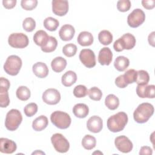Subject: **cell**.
Returning a JSON list of instances; mask_svg holds the SVG:
<instances>
[{"label":"cell","mask_w":155,"mask_h":155,"mask_svg":"<svg viewBox=\"0 0 155 155\" xmlns=\"http://www.w3.org/2000/svg\"><path fill=\"white\" fill-rule=\"evenodd\" d=\"M155 86L154 85H137L136 93L141 98H154Z\"/></svg>","instance_id":"cell-15"},{"label":"cell","mask_w":155,"mask_h":155,"mask_svg":"<svg viewBox=\"0 0 155 155\" xmlns=\"http://www.w3.org/2000/svg\"><path fill=\"white\" fill-rule=\"evenodd\" d=\"M38 5L37 0H22L21 5L25 10H32Z\"/></svg>","instance_id":"cell-41"},{"label":"cell","mask_w":155,"mask_h":155,"mask_svg":"<svg viewBox=\"0 0 155 155\" xmlns=\"http://www.w3.org/2000/svg\"><path fill=\"white\" fill-rule=\"evenodd\" d=\"M77 80V76L75 72L69 70L65 72L62 76V84L65 87H70L74 84Z\"/></svg>","instance_id":"cell-26"},{"label":"cell","mask_w":155,"mask_h":155,"mask_svg":"<svg viewBox=\"0 0 155 155\" xmlns=\"http://www.w3.org/2000/svg\"><path fill=\"white\" fill-rule=\"evenodd\" d=\"M8 42L12 47L23 48L28 45L29 41L26 35L22 33H13L9 36Z\"/></svg>","instance_id":"cell-7"},{"label":"cell","mask_w":155,"mask_h":155,"mask_svg":"<svg viewBox=\"0 0 155 155\" xmlns=\"http://www.w3.org/2000/svg\"><path fill=\"white\" fill-rule=\"evenodd\" d=\"M48 124L47 117L44 115H41L36 118L32 123V128L35 131H41L45 129Z\"/></svg>","instance_id":"cell-23"},{"label":"cell","mask_w":155,"mask_h":155,"mask_svg":"<svg viewBox=\"0 0 155 155\" xmlns=\"http://www.w3.org/2000/svg\"><path fill=\"white\" fill-rule=\"evenodd\" d=\"M59 25V21L52 17H48L45 18L44 21V27L51 31H55Z\"/></svg>","instance_id":"cell-32"},{"label":"cell","mask_w":155,"mask_h":155,"mask_svg":"<svg viewBox=\"0 0 155 155\" xmlns=\"http://www.w3.org/2000/svg\"><path fill=\"white\" fill-rule=\"evenodd\" d=\"M88 94L89 97L93 101H100L102 96V93L101 90L96 87H91L88 91Z\"/></svg>","instance_id":"cell-37"},{"label":"cell","mask_w":155,"mask_h":155,"mask_svg":"<svg viewBox=\"0 0 155 155\" xmlns=\"http://www.w3.org/2000/svg\"><path fill=\"white\" fill-rule=\"evenodd\" d=\"M77 51V47L72 43L65 45L62 48V52L67 57H72L74 56Z\"/></svg>","instance_id":"cell-36"},{"label":"cell","mask_w":155,"mask_h":155,"mask_svg":"<svg viewBox=\"0 0 155 155\" xmlns=\"http://www.w3.org/2000/svg\"><path fill=\"white\" fill-rule=\"evenodd\" d=\"M16 0H3L2 4L5 8L10 9L16 5Z\"/></svg>","instance_id":"cell-45"},{"label":"cell","mask_w":155,"mask_h":155,"mask_svg":"<svg viewBox=\"0 0 155 155\" xmlns=\"http://www.w3.org/2000/svg\"><path fill=\"white\" fill-rule=\"evenodd\" d=\"M49 38L50 36L45 31L40 30L35 33L33 36V41L37 45L42 47L47 44Z\"/></svg>","instance_id":"cell-21"},{"label":"cell","mask_w":155,"mask_h":155,"mask_svg":"<svg viewBox=\"0 0 155 155\" xmlns=\"http://www.w3.org/2000/svg\"><path fill=\"white\" fill-rule=\"evenodd\" d=\"M154 31H153L152 33H151L149 36H148V42L150 44V45H152L153 47H154Z\"/></svg>","instance_id":"cell-47"},{"label":"cell","mask_w":155,"mask_h":155,"mask_svg":"<svg viewBox=\"0 0 155 155\" xmlns=\"http://www.w3.org/2000/svg\"><path fill=\"white\" fill-rule=\"evenodd\" d=\"M130 64L129 59L123 56H117L114 62V66L115 68L119 71H125Z\"/></svg>","instance_id":"cell-27"},{"label":"cell","mask_w":155,"mask_h":155,"mask_svg":"<svg viewBox=\"0 0 155 155\" xmlns=\"http://www.w3.org/2000/svg\"><path fill=\"white\" fill-rule=\"evenodd\" d=\"M74 28L70 24H65L62 25L59 31L60 38L64 41L71 40L74 35Z\"/></svg>","instance_id":"cell-19"},{"label":"cell","mask_w":155,"mask_h":155,"mask_svg":"<svg viewBox=\"0 0 155 155\" xmlns=\"http://www.w3.org/2000/svg\"><path fill=\"white\" fill-rule=\"evenodd\" d=\"M81 62L87 68H92L96 65V58L93 51L90 49H83L79 56Z\"/></svg>","instance_id":"cell-11"},{"label":"cell","mask_w":155,"mask_h":155,"mask_svg":"<svg viewBox=\"0 0 155 155\" xmlns=\"http://www.w3.org/2000/svg\"><path fill=\"white\" fill-rule=\"evenodd\" d=\"M58 45V41L53 36H50L47 44L41 47V50L45 53H50L55 50Z\"/></svg>","instance_id":"cell-34"},{"label":"cell","mask_w":155,"mask_h":155,"mask_svg":"<svg viewBox=\"0 0 155 155\" xmlns=\"http://www.w3.org/2000/svg\"><path fill=\"white\" fill-rule=\"evenodd\" d=\"M38 111V105L34 102L30 103L25 105L24 108V112L27 117H31Z\"/></svg>","instance_id":"cell-39"},{"label":"cell","mask_w":155,"mask_h":155,"mask_svg":"<svg viewBox=\"0 0 155 155\" xmlns=\"http://www.w3.org/2000/svg\"><path fill=\"white\" fill-rule=\"evenodd\" d=\"M142 4L143 7L148 10H151L155 7L154 0H143L142 1Z\"/></svg>","instance_id":"cell-44"},{"label":"cell","mask_w":155,"mask_h":155,"mask_svg":"<svg viewBox=\"0 0 155 155\" xmlns=\"http://www.w3.org/2000/svg\"><path fill=\"white\" fill-rule=\"evenodd\" d=\"M87 127L92 133H99L102 130L103 127L102 119L99 116H93L87 120Z\"/></svg>","instance_id":"cell-16"},{"label":"cell","mask_w":155,"mask_h":155,"mask_svg":"<svg viewBox=\"0 0 155 155\" xmlns=\"http://www.w3.org/2000/svg\"><path fill=\"white\" fill-rule=\"evenodd\" d=\"M42 98L48 105H56L61 100V94L56 89L48 88L43 93Z\"/></svg>","instance_id":"cell-12"},{"label":"cell","mask_w":155,"mask_h":155,"mask_svg":"<svg viewBox=\"0 0 155 155\" xmlns=\"http://www.w3.org/2000/svg\"><path fill=\"white\" fill-rule=\"evenodd\" d=\"M123 77L125 82L128 85L134 83L136 80L137 71L134 69H129L123 74Z\"/></svg>","instance_id":"cell-35"},{"label":"cell","mask_w":155,"mask_h":155,"mask_svg":"<svg viewBox=\"0 0 155 155\" xmlns=\"http://www.w3.org/2000/svg\"><path fill=\"white\" fill-rule=\"evenodd\" d=\"M96 144V138L90 134L85 135L82 140V147L88 150L94 148Z\"/></svg>","instance_id":"cell-31"},{"label":"cell","mask_w":155,"mask_h":155,"mask_svg":"<svg viewBox=\"0 0 155 155\" xmlns=\"http://www.w3.org/2000/svg\"><path fill=\"white\" fill-rule=\"evenodd\" d=\"M93 36L92 34L88 31L81 32L77 38L78 44L82 46H89L93 42Z\"/></svg>","instance_id":"cell-22"},{"label":"cell","mask_w":155,"mask_h":155,"mask_svg":"<svg viewBox=\"0 0 155 155\" xmlns=\"http://www.w3.org/2000/svg\"><path fill=\"white\" fill-rule=\"evenodd\" d=\"M17 148L16 143L7 138L1 137L0 139V151L2 153L12 154Z\"/></svg>","instance_id":"cell-17"},{"label":"cell","mask_w":155,"mask_h":155,"mask_svg":"<svg viewBox=\"0 0 155 155\" xmlns=\"http://www.w3.org/2000/svg\"><path fill=\"white\" fill-rule=\"evenodd\" d=\"M98 39L99 42L104 45H108L110 44L113 41V35L108 30H102L98 35Z\"/></svg>","instance_id":"cell-29"},{"label":"cell","mask_w":155,"mask_h":155,"mask_svg":"<svg viewBox=\"0 0 155 155\" xmlns=\"http://www.w3.org/2000/svg\"><path fill=\"white\" fill-rule=\"evenodd\" d=\"M105 104L108 109L114 110L119 107V100L114 94H110L105 97Z\"/></svg>","instance_id":"cell-28"},{"label":"cell","mask_w":155,"mask_h":155,"mask_svg":"<svg viewBox=\"0 0 155 155\" xmlns=\"http://www.w3.org/2000/svg\"><path fill=\"white\" fill-rule=\"evenodd\" d=\"M74 115L79 118H85L89 113V108L85 104H77L73 108Z\"/></svg>","instance_id":"cell-24"},{"label":"cell","mask_w":155,"mask_h":155,"mask_svg":"<svg viewBox=\"0 0 155 155\" xmlns=\"http://www.w3.org/2000/svg\"><path fill=\"white\" fill-rule=\"evenodd\" d=\"M150 81V76L145 70L137 71V77L136 82L137 85H147Z\"/></svg>","instance_id":"cell-33"},{"label":"cell","mask_w":155,"mask_h":155,"mask_svg":"<svg viewBox=\"0 0 155 155\" xmlns=\"http://www.w3.org/2000/svg\"><path fill=\"white\" fill-rule=\"evenodd\" d=\"M131 6V4L129 0H120L117 2V8L121 12H125L128 11Z\"/></svg>","instance_id":"cell-42"},{"label":"cell","mask_w":155,"mask_h":155,"mask_svg":"<svg viewBox=\"0 0 155 155\" xmlns=\"http://www.w3.org/2000/svg\"><path fill=\"white\" fill-rule=\"evenodd\" d=\"M113 53L108 47L102 48L99 52L98 62L102 65H108L111 62Z\"/></svg>","instance_id":"cell-18"},{"label":"cell","mask_w":155,"mask_h":155,"mask_svg":"<svg viewBox=\"0 0 155 155\" xmlns=\"http://www.w3.org/2000/svg\"><path fill=\"white\" fill-rule=\"evenodd\" d=\"M153 153V150L152 149L148 146H143L140 148V151H139V154L143 155V154H152Z\"/></svg>","instance_id":"cell-46"},{"label":"cell","mask_w":155,"mask_h":155,"mask_svg":"<svg viewBox=\"0 0 155 155\" xmlns=\"http://www.w3.org/2000/svg\"><path fill=\"white\" fill-rule=\"evenodd\" d=\"M114 144L116 148L124 153L130 152L133 147L131 141L125 136L117 137L114 140Z\"/></svg>","instance_id":"cell-13"},{"label":"cell","mask_w":155,"mask_h":155,"mask_svg":"<svg viewBox=\"0 0 155 155\" xmlns=\"http://www.w3.org/2000/svg\"><path fill=\"white\" fill-rule=\"evenodd\" d=\"M34 74L39 78H44L48 74V68L47 65L42 62L35 63L32 67Z\"/></svg>","instance_id":"cell-20"},{"label":"cell","mask_w":155,"mask_h":155,"mask_svg":"<svg viewBox=\"0 0 155 155\" xmlns=\"http://www.w3.org/2000/svg\"><path fill=\"white\" fill-rule=\"evenodd\" d=\"M10 84L7 79L1 77L0 79V106L1 108L7 107L10 104L8 90Z\"/></svg>","instance_id":"cell-10"},{"label":"cell","mask_w":155,"mask_h":155,"mask_svg":"<svg viewBox=\"0 0 155 155\" xmlns=\"http://www.w3.org/2000/svg\"><path fill=\"white\" fill-rule=\"evenodd\" d=\"M52 11L56 15L62 16L68 11V2L67 1L53 0L52 1Z\"/></svg>","instance_id":"cell-14"},{"label":"cell","mask_w":155,"mask_h":155,"mask_svg":"<svg viewBox=\"0 0 155 155\" xmlns=\"http://www.w3.org/2000/svg\"><path fill=\"white\" fill-rule=\"evenodd\" d=\"M88 94L87 87L83 85H78L76 86L73 90V94L75 97L81 98L85 97Z\"/></svg>","instance_id":"cell-40"},{"label":"cell","mask_w":155,"mask_h":155,"mask_svg":"<svg viewBox=\"0 0 155 155\" xmlns=\"http://www.w3.org/2000/svg\"><path fill=\"white\" fill-rule=\"evenodd\" d=\"M51 142L55 150L58 152L64 153L68 151L70 143L67 139L60 133H55L51 137Z\"/></svg>","instance_id":"cell-8"},{"label":"cell","mask_w":155,"mask_h":155,"mask_svg":"<svg viewBox=\"0 0 155 155\" xmlns=\"http://www.w3.org/2000/svg\"><path fill=\"white\" fill-rule=\"evenodd\" d=\"M115 84L117 87L120 88H125L128 85V84L125 82L124 79L123 74L120 75L117 78H116V79H115Z\"/></svg>","instance_id":"cell-43"},{"label":"cell","mask_w":155,"mask_h":155,"mask_svg":"<svg viewBox=\"0 0 155 155\" xmlns=\"http://www.w3.org/2000/svg\"><path fill=\"white\" fill-rule=\"evenodd\" d=\"M22 27L27 32H31L36 27V22L31 17L26 18L22 22Z\"/></svg>","instance_id":"cell-38"},{"label":"cell","mask_w":155,"mask_h":155,"mask_svg":"<svg viewBox=\"0 0 155 155\" xmlns=\"http://www.w3.org/2000/svg\"><path fill=\"white\" fill-rule=\"evenodd\" d=\"M22 116L21 112L16 109H12L6 114L5 126L9 131L16 130L21 124Z\"/></svg>","instance_id":"cell-5"},{"label":"cell","mask_w":155,"mask_h":155,"mask_svg":"<svg viewBox=\"0 0 155 155\" xmlns=\"http://www.w3.org/2000/svg\"><path fill=\"white\" fill-rule=\"evenodd\" d=\"M128 122V116L125 112H119L107 120V127L110 131L113 133L119 132L123 130Z\"/></svg>","instance_id":"cell-1"},{"label":"cell","mask_w":155,"mask_h":155,"mask_svg":"<svg viewBox=\"0 0 155 155\" xmlns=\"http://www.w3.org/2000/svg\"><path fill=\"white\" fill-rule=\"evenodd\" d=\"M154 107L150 103L144 102L138 105L133 113L134 120L139 124L147 122L154 113Z\"/></svg>","instance_id":"cell-2"},{"label":"cell","mask_w":155,"mask_h":155,"mask_svg":"<svg viewBox=\"0 0 155 155\" xmlns=\"http://www.w3.org/2000/svg\"><path fill=\"white\" fill-rule=\"evenodd\" d=\"M136 38L131 33H125L116 40L113 44V48L116 51H122L124 50H131L136 45Z\"/></svg>","instance_id":"cell-3"},{"label":"cell","mask_w":155,"mask_h":155,"mask_svg":"<svg viewBox=\"0 0 155 155\" xmlns=\"http://www.w3.org/2000/svg\"><path fill=\"white\" fill-rule=\"evenodd\" d=\"M22 67V60L16 55L9 56L4 65V70L8 74L17 75Z\"/></svg>","instance_id":"cell-6"},{"label":"cell","mask_w":155,"mask_h":155,"mask_svg":"<svg viewBox=\"0 0 155 155\" xmlns=\"http://www.w3.org/2000/svg\"><path fill=\"white\" fill-rule=\"evenodd\" d=\"M16 95L18 99L25 101L30 97L31 93L29 88L25 86H20L16 91Z\"/></svg>","instance_id":"cell-30"},{"label":"cell","mask_w":155,"mask_h":155,"mask_svg":"<svg viewBox=\"0 0 155 155\" xmlns=\"http://www.w3.org/2000/svg\"><path fill=\"white\" fill-rule=\"evenodd\" d=\"M145 19V15L143 11L140 8L134 9L130 13L127 18V23L132 28L140 26Z\"/></svg>","instance_id":"cell-9"},{"label":"cell","mask_w":155,"mask_h":155,"mask_svg":"<svg viewBox=\"0 0 155 155\" xmlns=\"http://www.w3.org/2000/svg\"><path fill=\"white\" fill-rule=\"evenodd\" d=\"M67 65V61L61 56L56 57L51 62V67L52 70L56 72L60 73L63 71Z\"/></svg>","instance_id":"cell-25"},{"label":"cell","mask_w":155,"mask_h":155,"mask_svg":"<svg viewBox=\"0 0 155 155\" xmlns=\"http://www.w3.org/2000/svg\"><path fill=\"white\" fill-rule=\"evenodd\" d=\"M50 120L52 124L60 129H66L71 124V117L70 115L61 111H55L51 113Z\"/></svg>","instance_id":"cell-4"}]
</instances>
